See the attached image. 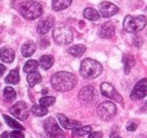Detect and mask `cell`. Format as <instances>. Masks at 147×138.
I'll return each instance as SVG.
<instances>
[{"label": "cell", "mask_w": 147, "mask_h": 138, "mask_svg": "<svg viewBox=\"0 0 147 138\" xmlns=\"http://www.w3.org/2000/svg\"><path fill=\"white\" fill-rule=\"evenodd\" d=\"M78 79L74 74L67 72H59L51 77V83L53 89L59 92H67L76 87Z\"/></svg>", "instance_id": "1"}, {"label": "cell", "mask_w": 147, "mask_h": 138, "mask_svg": "<svg viewBox=\"0 0 147 138\" xmlns=\"http://www.w3.org/2000/svg\"><path fill=\"white\" fill-rule=\"evenodd\" d=\"M102 65L93 59H85L81 64L80 75L86 80L96 79L102 74Z\"/></svg>", "instance_id": "2"}, {"label": "cell", "mask_w": 147, "mask_h": 138, "mask_svg": "<svg viewBox=\"0 0 147 138\" xmlns=\"http://www.w3.org/2000/svg\"><path fill=\"white\" fill-rule=\"evenodd\" d=\"M53 37L57 45H67L73 41V31L65 23L59 22L55 25Z\"/></svg>", "instance_id": "3"}, {"label": "cell", "mask_w": 147, "mask_h": 138, "mask_svg": "<svg viewBox=\"0 0 147 138\" xmlns=\"http://www.w3.org/2000/svg\"><path fill=\"white\" fill-rule=\"evenodd\" d=\"M147 23V18L143 15H127L123 21V28L125 31L130 33H136L142 30Z\"/></svg>", "instance_id": "4"}, {"label": "cell", "mask_w": 147, "mask_h": 138, "mask_svg": "<svg viewBox=\"0 0 147 138\" xmlns=\"http://www.w3.org/2000/svg\"><path fill=\"white\" fill-rule=\"evenodd\" d=\"M19 12L24 18L28 20L36 19L42 14V7L35 1H25L20 5Z\"/></svg>", "instance_id": "5"}, {"label": "cell", "mask_w": 147, "mask_h": 138, "mask_svg": "<svg viewBox=\"0 0 147 138\" xmlns=\"http://www.w3.org/2000/svg\"><path fill=\"white\" fill-rule=\"evenodd\" d=\"M97 112H98V115L101 119L105 120V121H109V120L113 119L114 116L116 115L117 108L113 102L106 101L99 105Z\"/></svg>", "instance_id": "6"}, {"label": "cell", "mask_w": 147, "mask_h": 138, "mask_svg": "<svg viewBox=\"0 0 147 138\" xmlns=\"http://www.w3.org/2000/svg\"><path fill=\"white\" fill-rule=\"evenodd\" d=\"M43 127H45V132L53 138H65L63 129L57 125L55 118L49 117L45 119L43 122Z\"/></svg>", "instance_id": "7"}, {"label": "cell", "mask_w": 147, "mask_h": 138, "mask_svg": "<svg viewBox=\"0 0 147 138\" xmlns=\"http://www.w3.org/2000/svg\"><path fill=\"white\" fill-rule=\"evenodd\" d=\"M9 111H10L11 115H13L16 119L21 120V121L26 120L27 117L29 116V108L27 104L23 101H19L15 103L10 108Z\"/></svg>", "instance_id": "8"}, {"label": "cell", "mask_w": 147, "mask_h": 138, "mask_svg": "<svg viewBox=\"0 0 147 138\" xmlns=\"http://www.w3.org/2000/svg\"><path fill=\"white\" fill-rule=\"evenodd\" d=\"M97 99V91L92 86H86L79 93V100L83 104H92Z\"/></svg>", "instance_id": "9"}, {"label": "cell", "mask_w": 147, "mask_h": 138, "mask_svg": "<svg viewBox=\"0 0 147 138\" xmlns=\"http://www.w3.org/2000/svg\"><path fill=\"white\" fill-rule=\"evenodd\" d=\"M147 96V79H142L135 85L134 89L131 92L130 98L133 101L141 100Z\"/></svg>", "instance_id": "10"}, {"label": "cell", "mask_w": 147, "mask_h": 138, "mask_svg": "<svg viewBox=\"0 0 147 138\" xmlns=\"http://www.w3.org/2000/svg\"><path fill=\"white\" fill-rule=\"evenodd\" d=\"M101 92H102V94L105 97L109 98V99H112L116 102H119V103H122L123 102V99L120 96V94L116 91V89L111 84L103 83L101 85Z\"/></svg>", "instance_id": "11"}, {"label": "cell", "mask_w": 147, "mask_h": 138, "mask_svg": "<svg viewBox=\"0 0 147 138\" xmlns=\"http://www.w3.org/2000/svg\"><path fill=\"white\" fill-rule=\"evenodd\" d=\"M99 10H100V14L102 17L105 18H109V17L114 16L115 14L119 12L118 6H116L115 4L111 2H103L100 4L99 7Z\"/></svg>", "instance_id": "12"}, {"label": "cell", "mask_w": 147, "mask_h": 138, "mask_svg": "<svg viewBox=\"0 0 147 138\" xmlns=\"http://www.w3.org/2000/svg\"><path fill=\"white\" fill-rule=\"evenodd\" d=\"M116 31L115 24L112 21H107L101 25L99 29V37L101 39H112Z\"/></svg>", "instance_id": "13"}, {"label": "cell", "mask_w": 147, "mask_h": 138, "mask_svg": "<svg viewBox=\"0 0 147 138\" xmlns=\"http://www.w3.org/2000/svg\"><path fill=\"white\" fill-rule=\"evenodd\" d=\"M55 25V18L53 16H47L41 19L37 24V32L39 34H45Z\"/></svg>", "instance_id": "14"}, {"label": "cell", "mask_w": 147, "mask_h": 138, "mask_svg": "<svg viewBox=\"0 0 147 138\" xmlns=\"http://www.w3.org/2000/svg\"><path fill=\"white\" fill-rule=\"evenodd\" d=\"M57 119H59L61 125L65 129H75V128L79 127L81 125V123L76 120H69L67 116H65L63 114H57Z\"/></svg>", "instance_id": "15"}, {"label": "cell", "mask_w": 147, "mask_h": 138, "mask_svg": "<svg viewBox=\"0 0 147 138\" xmlns=\"http://www.w3.org/2000/svg\"><path fill=\"white\" fill-rule=\"evenodd\" d=\"M0 57L4 63H12L14 61V57H15V53L12 49L8 47H4L1 49L0 51Z\"/></svg>", "instance_id": "16"}, {"label": "cell", "mask_w": 147, "mask_h": 138, "mask_svg": "<svg viewBox=\"0 0 147 138\" xmlns=\"http://www.w3.org/2000/svg\"><path fill=\"white\" fill-rule=\"evenodd\" d=\"M35 49H36V45L33 43L32 41H28L22 45L21 47V53H22L23 57H29L34 53Z\"/></svg>", "instance_id": "17"}, {"label": "cell", "mask_w": 147, "mask_h": 138, "mask_svg": "<svg viewBox=\"0 0 147 138\" xmlns=\"http://www.w3.org/2000/svg\"><path fill=\"white\" fill-rule=\"evenodd\" d=\"M71 4V0H53L51 5L55 11H61Z\"/></svg>", "instance_id": "18"}, {"label": "cell", "mask_w": 147, "mask_h": 138, "mask_svg": "<svg viewBox=\"0 0 147 138\" xmlns=\"http://www.w3.org/2000/svg\"><path fill=\"white\" fill-rule=\"evenodd\" d=\"M123 65H124V73L125 74H129L131 68L135 66V59L132 55H123Z\"/></svg>", "instance_id": "19"}, {"label": "cell", "mask_w": 147, "mask_h": 138, "mask_svg": "<svg viewBox=\"0 0 147 138\" xmlns=\"http://www.w3.org/2000/svg\"><path fill=\"white\" fill-rule=\"evenodd\" d=\"M83 15H84V17L86 19H88V20H92V21L98 20L101 16L100 12H98L96 9L91 8V7H88V8L85 9L84 12H83Z\"/></svg>", "instance_id": "20"}, {"label": "cell", "mask_w": 147, "mask_h": 138, "mask_svg": "<svg viewBox=\"0 0 147 138\" xmlns=\"http://www.w3.org/2000/svg\"><path fill=\"white\" fill-rule=\"evenodd\" d=\"M69 53L73 57H80L84 55V53L86 51V47L84 45H73L69 49Z\"/></svg>", "instance_id": "21"}, {"label": "cell", "mask_w": 147, "mask_h": 138, "mask_svg": "<svg viewBox=\"0 0 147 138\" xmlns=\"http://www.w3.org/2000/svg\"><path fill=\"white\" fill-rule=\"evenodd\" d=\"M53 63H55V60L49 55H42L39 60V65L43 70H49L53 66Z\"/></svg>", "instance_id": "22"}, {"label": "cell", "mask_w": 147, "mask_h": 138, "mask_svg": "<svg viewBox=\"0 0 147 138\" xmlns=\"http://www.w3.org/2000/svg\"><path fill=\"white\" fill-rule=\"evenodd\" d=\"M27 82H28L29 86L30 87H33V86H35L36 84L40 83L41 82V76L39 73H37V72H31V73L28 74V76H27Z\"/></svg>", "instance_id": "23"}, {"label": "cell", "mask_w": 147, "mask_h": 138, "mask_svg": "<svg viewBox=\"0 0 147 138\" xmlns=\"http://www.w3.org/2000/svg\"><path fill=\"white\" fill-rule=\"evenodd\" d=\"M91 131H92L91 126H79V127L73 129V134L75 136H81L82 137V136L90 134Z\"/></svg>", "instance_id": "24"}, {"label": "cell", "mask_w": 147, "mask_h": 138, "mask_svg": "<svg viewBox=\"0 0 147 138\" xmlns=\"http://www.w3.org/2000/svg\"><path fill=\"white\" fill-rule=\"evenodd\" d=\"M5 82L7 84H12V85H15L19 82V73H18V70L15 69L10 71V73L8 74V76L6 77L5 79Z\"/></svg>", "instance_id": "25"}, {"label": "cell", "mask_w": 147, "mask_h": 138, "mask_svg": "<svg viewBox=\"0 0 147 138\" xmlns=\"http://www.w3.org/2000/svg\"><path fill=\"white\" fill-rule=\"evenodd\" d=\"M3 98L6 102H13L16 98V93L11 87H6L3 91Z\"/></svg>", "instance_id": "26"}, {"label": "cell", "mask_w": 147, "mask_h": 138, "mask_svg": "<svg viewBox=\"0 0 147 138\" xmlns=\"http://www.w3.org/2000/svg\"><path fill=\"white\" fill-rule=\"evenodd\" d=\"M31 113L37 117H42L47 114V107H43L41 105H33L31 107Z\"/></svg>", "instance_id": "27"}, {"label": "cell", "mask_w": 147, "mask_h": 138, "mask_svg": "<svg viewBox=\"0 0 147 138\" xmlns=\"http://www.w3.org/2000/svg\"><path fill=\"white\" fill-rule=\"evenodd\" d=\"M39 66V63L37 61H35V60H29V61L26 62V64L24 65V67H23V71L25 72V73H31V72H34L35 70L38 68Z\"/></svg>", "instance_id": "28"}, {"label": "cell", "mask_w": 147, "mask_h": 138, "mask_svg": "<svg viewBox=\"0 0 147 138\" xmlns=\"http://www.w3.org/2000/svg\"><path fill=\"white\" fill-rule=\"evenodd\" d=\"M3 118H4V120L7 123V125H9L11 128H13V129H16V130H22L23 129L22 126H21L15 119H12V118L9 117V116H7V115H3Z\"/></svg>", "instance_id": "29"}, {"label": "cell", "mask_w": 147, "mask_h": 138, "mask_svg": "<svg viewBox=\"0 0 147 138\" xmlns=\"http://www.w3.org/2000/svg\"><path fill=\"white\" fill-rule=\"evenodd\" d=\"M55 103V97H43L39 100V105L43 106V107H49V106L53 105Z\"/></svg>", "instance_id": "30"}, {"label": "cell", "mask_w": 147, "mask_h": 138, "mask_svg": "<svg viewBox=\"0 0 147 138\" xmlns=\"http://www.w3.org/2000/svg\"><path fill=\"white\" fill-rule=\"evenodd\" d=\"M10 138H24V134L20 131V130H16L12 131L10 133Z\"/></svg>", "instance_id": "31"}, {"label": "cell", "mask_w": 147, "mask_h": 138, "mask_svg": "<svg viewBox=\"0 0 147 138\" xmlns=\"http://www.w3.org/2000/svg\"><path fill=\"white\" fill-rule=\"evenodd\" d=\"M119 127L118 126H114L111 130V135H110V138H119Z\"/></svg>", "instance_id": "32"}, {"label": "cell", "mask_w": 147, "mask_h": 138, "mask_svg": "<svg viewBox=\"0 0 147 138\" xmlns=\"http://www.w3.org/2000/svg\"><path fill=\"white\" fill-rule=\"evenodd\" d=\"M88 138H103V133L101 131L91 132V133L89 134Z\"/></svg>", "instance_id": "33"}, {"label": "cell", "mask_w": 147, "mask_h": 138, "mask_svg": "<svg viewBox=\"0 0 147 138\" xmlns=\"http://www.w3.org/2000/svg\"><path fill=\"white\" fill-rule=\"evenodd\" d=\"M39 45H40L41 49H45V47L49 45V41H47V39H41V41H39Z\"/></svg>", "instance_id": "34"}, {"label": "cell", "mask_w": 147, "mask_h": 138, "mask_svg": "<svg viewBox=\"0 0 147 138\" xmlns=\"http://www.w3.org/2000/svg\"><path fill=\"white\" fill-rule=\"evenodd\" d=\"M136 128H137V124L134 123V122H130V123L127 125V130H128V131H134Z\"/></svg>", "instance_id": "35"}, {"label": "cell", "mask_w": 147, "mask_h": 138, "mask_svg": "<svg viewBox=\"0 0 147 138\" xmlns=\"http://www.w3.org/2000/svg\"><path fill=\"white\" fill-rule=\"evenodd\" d=\"M5 71H6V68H5V66H3V65H1V64H0V77H1V76L5 73Z\"/></svg>", "instance_id": "36"}, {"label": "cell", "mask_w": 147, "mask_h": 138, "mask_svg": "<svg viewBox=\"0 0 147 138\" xmlns=\"http://www.w3.org/2000/svg\"><path fill=\"white\" fill-rule=\"evenodd\" d=\"M9 136H10L9 132H3V133L1 134V138H9Z\"/></svg>", "instance_id": "37"}, {"label": "cell", "mask_w": 147, "mask_h": 138, "mask_svg": "<svg viewBox=\"0 0 147 138\" xmlns=\"http://www.w3.org/2000/svg\"><path fill=\"white\" fill-rule=\"evenodd\" d=\"M1 41H2V39H1V37H0V43H1Z\"/></svg>", "instance_id": "38"}, {"label": "cell", "mask_w": 147, "mask_h": 138, "mask_svg": "<svg viewBox=\"0 0 147 138\" xmlns=\"http://www.w3.org/2000/svg\"><path fill=\"white\" fill-rule=\"evenodd\" d=\"M145 10H146V11H147V6H146V8H145Z\"/></svg>", "instance_id": "39"}, {"label": "cell", "mask_w": 147, "mask_h": 138, "mask_svg": "<svg viewBox=\"0 0 147 138\" xmlns=\"http://www.w3.org/2000/svg\"><path fill=\"white\" fill-rule=\"evenodd\" d=\"M0 128H1V123H0Z\"/></svg>", "instance_id": "40"}]
</instances>
